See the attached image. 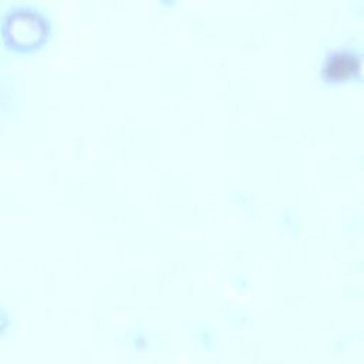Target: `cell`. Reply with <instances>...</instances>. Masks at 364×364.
Segmentation results:
<instances>
[{
	"mask_svg": "<svg viewBox=\"0 0 364 364\" xmlns=\"http://www.w3.org/2000/svg\"><path fill=\"white\" fill-rule=\"evenodd\" d=\"M51 36L48 17L33 6H13L1 20V38L7 50L30 54L43 48Z\"/></svg>",
	"mask_w": 364,
	"mask_h": 364,
	"instance_id": "obj_1",
	"label": "cell"
},
{
	"mask_svg": "<svg viewBox=\"0 0 364 364\" xmlns=\"http://www.w3.org/2000/svg\"><path fill=\"white\" fill-rule=\"evenodd\" d=\"M361 54L353 47L333 48L323 60L320 75L327 84H344L360 78Z\"/></svg>",
	"mask_w": 364,
	"mask_h": 364,
	"instance_id": "obj_2",
	"label": "cell"
}]
</instances>
